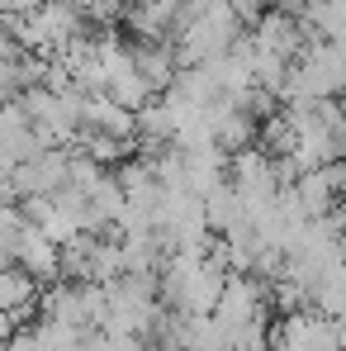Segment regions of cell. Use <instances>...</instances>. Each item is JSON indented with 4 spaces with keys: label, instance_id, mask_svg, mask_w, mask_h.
<instances>
[{
    "label": "cell",
    "instance_id": "cell-3",
    "mask_svg": "<svg viewBox=\"0 0 346 351\" xmlns=\"http://www.w3.org/2000/svg\"><path fill=\"white\" fill-rule=\"evenodd\" d=\"M34 5H38V0H0V14H14V19H24V14H34Z\"/></svg>",
    "mask_w": 346,
    "mask_h": 351
},
{
    "label": "cell",
    "instance_id": "cell-1",
    "mask_svg": "<svg viewBox=\"0 0 346 351\" xmlns=\"http://www.w3.org/2000/svg\"><path fill=\"white\" fill-rule=\"evenodd\" d=\"M19 261H24V276L34 280H53L58 276V252L43 233H24L19 237Z\"/></svg>",
    "mask_w": 346,
    "mask_h": 351
},
{
    "label": "cell",
    "instance_id": "cell-2",
    "mask_svg": "<svg viewBox=\"0 0 346 351\" xmlns=\"http://www.w3.org/2000/svg\"><path fill=\"white\" fill-rule=\"evenodd\" d=\"M228 10L237 19H261V10H266V0H228Z\"/></svg>",
    "mask_w": 346,
    "mask_h": 351
}]
</instances>
